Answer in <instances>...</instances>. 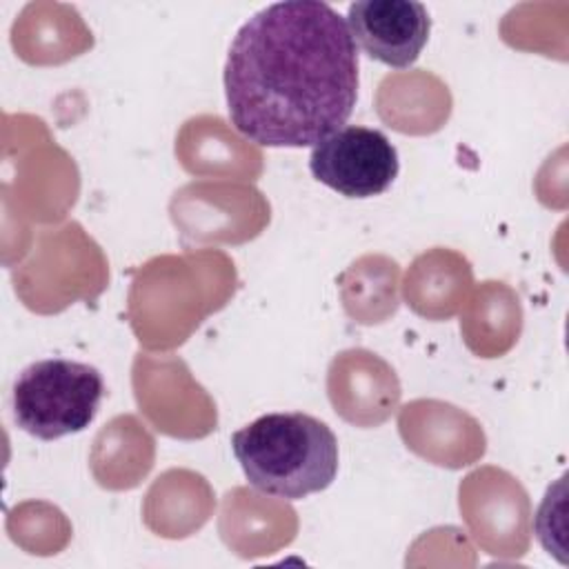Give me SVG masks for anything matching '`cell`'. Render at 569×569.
<instances>
[{
  "mask_svg": "<svg viewBox=\"0 0 569 569\" xmlns=\"http://www.w3.org/2000/svg\"><path fill=\"white\" fill-rule=\"evenodd\" d=\"M222 82L240 136L260 147H316L353 113L358 47L327 2H273L238 29Z\"/></svg>",
  "mask_w": 569,
  "mask_h": 569,
  "instance_id": "obj_1",
  "label": "cell"
},
{
  "mask_svg": "<svg viewBox=\"0 0 569 569\" xmlns=\"http://www.w3.org/2000/svg\"><path fill=\"white\" fill-rule=\"evenodd\" d=\"M231 451L258 491L300 500L325 491L338 473V438L302 413H264L231 436Z\"/></svg>",
  "mask_w": 569,
  "mask_h": 569,
  "instance_id": "obj_2",
  "label": "cell"
},
{
  "mask_svg": "<svg viewBox=\"0 0 569 569\" xmlns=\"http://www.w3.org/2000/svg\"><path fill=\"white\" fill-rule=\"evenodd\" d=\"M102 373L78 360L44 358L24 367L11 389L16 425L33 438L58 440L87 429L102 402Z\"/></svg>",
  "mask_w": 569,
  "mask_h": 569,
  "instance_id": "obj_3",
  "label": "cell"
},
{
  "mask_svg": "<svg viewBox=\"0 0 569 569\" xmlns=\"http://www.w3.org/2000/svg\"><path fill=\"white\" fill-rule=\"evenodd\" d=\"M309 169L318 182L345 198H373L393 184L400 162L382 131L345 124L311 149Z\"/></svg>",
  "mask_w": 569,
  "mask_h": 569,
  "instance_id": "obj_4",
  "label": "cell"
},
{
  "mask_svg": "<svg viewBox=\"0 0 569 569\" xmlns=\"http://www.w3.org/2000/svg\"><path fill=\"white\" fill-rule=\"evenodd\" d=\"M345 20L356 47L393 69L411 67L431 31L429 11L416 0H358Z\"/></svg>",
  "mask_w": 569,
  "mask_h": 569,
  "instance_id": "obj_5",
  "label": "cell"
}]
</instances>
